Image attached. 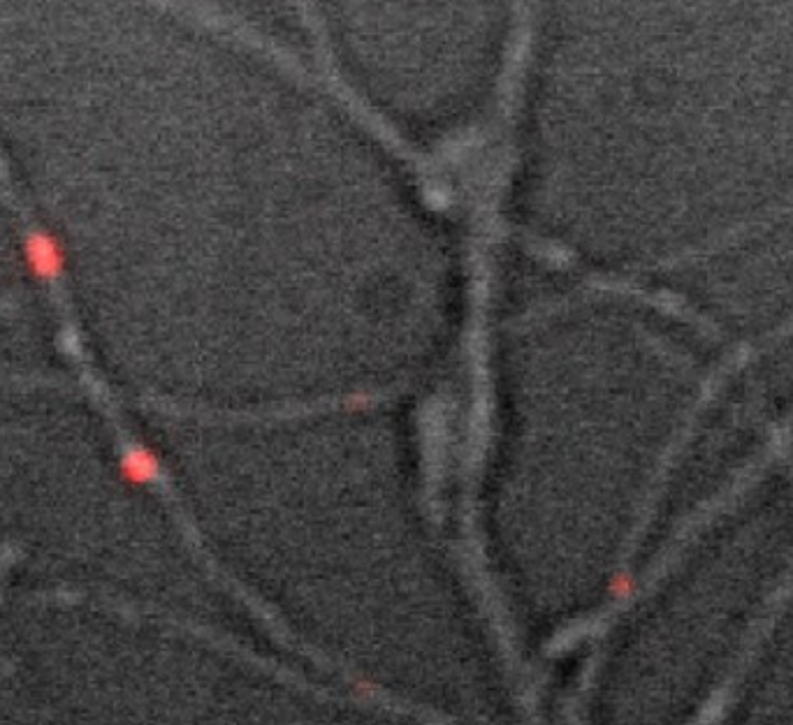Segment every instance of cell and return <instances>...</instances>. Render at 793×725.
<instances>
[{"mask_svg":"<svg viewBox=\"0 0 793 725\" xmlns=\"http://www.w3.org/2000/svg\"><path fill=\"white\" fill-rule=\"evenodd\" d=\"M119 475L126 485L144 487L160 478L158 454L144 443H133L123 450L119 459Z\"/></svg>","mask_w":793,"mask_h":725,"instance_id":"2","label":"cell"},{"mask_svg":"<svg viewBox=\"0 0 793 725\" xmlns=\"http://www.w3.org/2000/svg\"><path fill=\"white\" fill-rule=\"evenodd\" d=\"M21 260L26 272L38 283L54 285L68 274V251L56 232L47 227H35L21 244Z\"/></svg>","mask_w":793,"mask_h":725,"instance_id":"1","label":"cell"}]
</instances>
